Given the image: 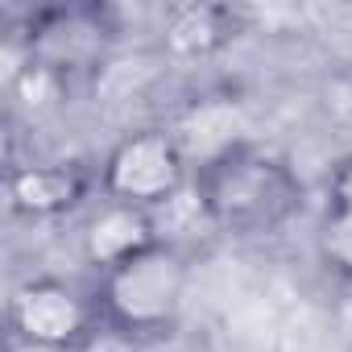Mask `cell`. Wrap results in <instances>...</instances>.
<instances>
[{"mask_svg": "<svg viewBox=\"0 0 352 352\" xmlns=\"http://www.w3.org/2000/svg\"><path fill=\"white\" fill-rule=\"evenodd\" d=\"M191 191L208 228L232 236H270L286 228L307 199L294 166L245 137H232L199 157Z\"/></svg>", "mask_w": 352, "mask_h": 352, "instance_id": "cell-1", "label": "cell"}, {"mask_svg": "<svg viewBox=\"0 0 352 352\" xmlns=\"http://www.w3.org/2000/svg\"><path fill=\"white\" fill-rule=\"evenodd\" d=\"M191 261L179 245H153L141 257L96 274L91 302L100 315V331L124 344H157L179 327L187 298Z\"/></svg>", "mask_w": 352, "mask_h": 352, "instance_id": "cell-2", "label": "cell"}, {"mask_svg": "<svg viewBox=\"0 0 352 352\" xmlns=\"http://www.w3.org/2000/svg\"><path fill=\"white\" fill-rule=\"evenodd\" d=\"M120 38V17L100 0L42 5L25 17V54L34 75L50 83H71L104 67Z\"/></svg>", "mask_w": 352, "mask_h": 352, "instance_id": "cell-3", "label": "cell"}, {"mask_svg": "<svg viewBox=\"0 0 352 352\" xmlns=\"http://www.w3.org/2000/svg\"><path fill=\"white\" fill-rule=\"evenodd\" d=\"M195 183V166L179 137L166 129L124 133L100 162V199L162 212Z\"/></svg>", "mask_w": 352, "mask_h": 352, "instance_id": "cell-4", "label": "cell"}, {"mask_svg": "<svg viewBox=\"0 0 352 352\" xmlns=\"http://www.w3.org/2000/svg\"><path fill=\"white\" fill-rule=\"evenodd\" d=\"M9 331L38 352H83L96 336H104L91 290L63 278L21 282L9 298Z\"/></svg>", "mask_w": 352, "mask_h": 352, "instance_id": "cell-5", "label": "cell"}, {"mask_svg": "<svg viewBox=\"0 0 352 352\" xmlns=\"http://www.w3.org/2000/svg\"><path fill=\"white\" fill-rule=\"evenodd\" d=\"M9 208L25 220H63L100 195V166L79 157H50L13 166L5 179Z\"/></svg>", "mask_w": 352, "mask_h": 352, "instance_id": "cell-6", "label": "cell"}, {"mask_svg": "<svg viewBox=\"0 0 352 352\" xmlns=\"http://www.w3.org/2000/svg\"><path fill=\"white\" fill-rule=\"evenodd\" d=\"M153 245H162V232H157V216L145 212V208L100 199L96 212L83 224V257L96 274H104L112 265H124V261L141 257Z\"/></svg>", "mask_w": 352, "mask_h": 352, "instance_id": "cell-7", "label": "cell"}, {"mask_svg": "<svg viewBox=\"0 0 352 352\" xmlns=\"http://www.w3.org/2000/svg\"><path fill=\"white\" fill-rule=\"evenodd\" d=\"M236 34L241 13L228 5H212V0H183V5H170L162 17V46L187 63L216 58L224 46L236 42Z\"/></svg>", "mask_w": 352, "mask_h": 352, "instance_id": "cell-8", "label": "cell"}, {"mask_svg": "<svg viewBox=\"0 0 352 352\" xmlns=\"http://www.w3.org/2000/svg\"><path fill=\"white\" fill-rule=\"evenodd\" d=\"M315 253L323 270L340 282H352V212H323L315 232Z\"/></svg>", "mask_w": 352, "mask_h": 352, "instance_id": "cell-9", "label": "cell"}, {"mask_svg": "<svg viewBox=\"0 0 352 352\" xmlns=\"http://www.w3.org/2000/svg\"><path fill=\"white\" fill-rule=\"evenodd\" d=\"M327 208L331 212H352V149L327 174Z\"/></svg>", "mask_w": 352, "mask_h": 352, "instance_id": "cell-10", "label": "cell"}]
</instances>
